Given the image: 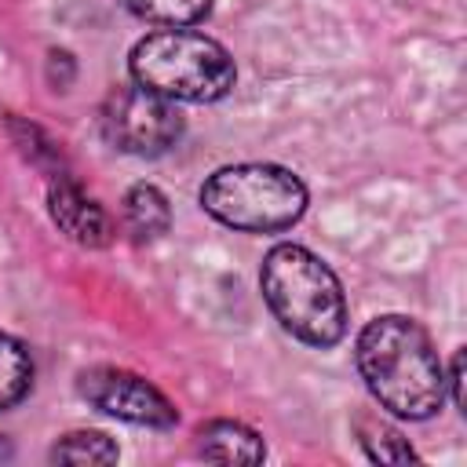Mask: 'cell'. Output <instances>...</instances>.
<instances>
[{
  "mask_svg": "<svg viewBox=\"0 0 467 467\" xmlns=\"http://www.w3.org/2000/svg\"><path fill=\"white\" fill-rule=\"evenodd\" d=\"M372 401L398 420H431L445 405V368L427 328L409 314L372 317L354 343Z\"/></svg>",
  "mask_w": 467,
  "mask_h": 467,
  "instance_id": "obj_1",
  "label": "cell"
},
{
  "mask_svg": "<svg viewBox=\"0 0 467 467\" xmlns=\"http://www.w3.org/2000/svg\"><path fill=\"white\" fill-rule=\"evenodd\" d=\"M259 288L288 336L328 350L347 336V296L336 270L303 244L281 241L263 255Z\"/></svg>",
  "mask_w": 467,
  "mask_h": 467,
  "instance_id": "obj_2",
  "label": "cell"
},
{
  "mask_svg": "<svg viewBox=\"0 0 467 467\" xmlns=\"http://www.w3.org/2000/svg\"><path fill=\"white\" fill-rule=\"evenodd\" d=\"M128 73L171 102H219L237 84L234 55L197 29L146 33L128 55Z\"/></svg>",
  "mask_w": 467,
  "mask_h": 467,
  "instance_id": "obj_3",
  "label": "cell"
},
{
  "mask_svg": "<svg viewBox=\"0 0 467 467\" xmlns=\"http://www.w3.org/2000/svg\"><path fill=\"white\" fill-rule=\"evenodd\" d=\"M201 208L241 234H277L303 219L306 212V182L281 164L244 161L215 168L197 193Z\"/></svg>",
  "mask_w": 467,
  "mask_h": 467,
  "instance_id": "obj_4",
  "label": "cell"
},
{
  "mask_svg": "<svg viewBox=\"0 0 467 467\" xmlns=\"http://www.w3.org/2000/svg\"><path fill=\"white\" fill-rule=\"evenodd\" d=\"M99 124H102L106 142L120 153H131V157H161L186 131L179 106L171 99L135 84V80L117 84L102 99Z\"/></svg>",
  "mask_w": 467,
  "mask_h": 467,
  "instance_id": "obj_5",
  "label": "cell"
},
{
  "mask_svg": "<svg viewBox=\"0 0 467 467\" xmlns=\"http://www.w3.org/2000/svg\"><path fill=\"white\" fill-rule=\"evenodd\" d=\"M77 394L113 416V420H124V423H135V427H153V431H168L179 423V409L175 401L153 387L146 376L131 372V368H117V365H91V368H80L77 372Z\"/></svg>",
  "mask_w": 467,
  "mask_h": 467,
  "instance_id": "obj_6",
  "label": "cell"
},
{
  "mask_svg": "<svg viewBox=\"0 0 467 467\" xmlns=\"http://www.w3.org/2000/svg\"><path fill=\"white\" fill-rule=\"evenodd\" d=\"M47 215L51 223L80 248H106L113 244V219L109 212L80 190V182L62 168L47 179Z\"/></svg>",
  "mask_w": 467,
  "mask_h": 467,
  "instance_id": "obj_7",
  "label": "cell"
},
{
  "mask_svg": "<svg viewBox=\"0 0 467 467\" xmlns=\"http://www.w3.org/2000/svg\"><path fill=\"white\" fill-rule=\"evenodd\" d=\"M197 452L219 463H263V438L241 420H208L197 427Z\"/></svg>",
  "mask_w": 467,
  "mask_h": 467,
  "instance_id": "obj_8",
  "label": "cell"
},
{
  "mask_svg": "<svg viewBox=\"0 0 467 467\" xmlns=\"http://www.w3.org/2000/svg\"><path fill=\"white\" fill-rule=\"evenodd\" d=\"M124 230L135 244H153L171 230V204L153 182H135L124 193Z\"/></svg>",
  "mask_w": 467,
  "mask_h": 467,
  "instance_id": "obj_9",
  "label": "cell"
},
{
  "mask_svg": "<svg viewBox=\"0 0 467 467\" xmlns=\"http://www.w3.org/2000/svg\"><path fill=\"white\" fill-rule=\"evenodd\" d=\"M33 376H36V365H33L29 347L22 339L0 332V412L15 409L29 394Z\"/></svg>",
  "mask_w": 467,
  "mask_h": 467,
  "instance_id": "obj_10",
  "label": "cell"
},
{
  "mask_svg": "<svg viewBox=\"0 0 467 467\" xmlns=\"http://www.w3.org/2000/svg\"><path fill=\"white\" fill-rule=\"evenodd\" d=\"M120 7L150 26L164 29H186L212 15L215 0H120Z\"/></svg>",
  "mask_w": 467,
  "mask_h": 467,
  "instance_id": "obj_11",
  "label": "cell"
},
{
  "mask_svg": "<svg viewBox=\"0 0 467 467\" xmlns=\"http://www.w3.org/2000/svg\"><path fill=\"white\" fill-rule=\"evenodd\" d=\"M354 427H358V441L368 452V460H376V463H416L420 460L412 452L409 438L398 427H390L387 420H379V416H358Z\"/></svg>",
  "mask_w": 467,
  "mask_h": 467,
  "instance_id": "obj_12",
  "label": "cell"
},
{
  "mask_svg": "<svg viewBox=\"0 0 467 467\" xmlns=\"http://www.w3.org/2000/svg\"><path fill=\"white\" fill-rule=\"evenodd\" d=\"M47 456L55 463H117L120 449L102 431H69L51 445Z\"/></svg>",
  "mask_w": 467,
  "mask_h": 467,
  "instance_id": "obj_13",
  "label": "cell"
},
{
  "mask_svg": "<svg viewBox=\"0 0 467 467\" xmlns=\"http://www.w3.org/2000/svg\"><path fill=\"white\" fill-rule=\"evenodd\" d=\"M7 135H11V142L18 146V153H22L29 164L44 168L47 175H55V171L66 168V164H62V150H58V142H55L40 124L7 113Z\"/></svg>",
  "mask_w": 467,
  "mask_h": 467,
  "instance_id": "obj_14",
  "label": "cell"
},
{
  "mask_svg": "<svg viewBox=\"0 0 467 467\" xmlns=\"http://www.w3.org/2000/svg\"><path fill=\"white\" fill-rule=\"evenodd\" d=\"M445 390H452V405L460 412H467V398H463V347H456L452 361H449V372H445Z\"/></svg>",
  "mask_w": 467,
  "mask_h": 467,
  "instance_id": "obj_15",
  "label": "cell"
}]
</instances>
